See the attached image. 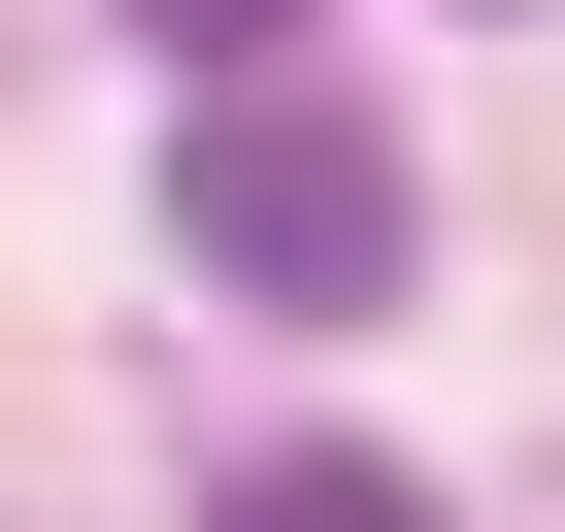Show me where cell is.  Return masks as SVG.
<instances>
[{"instance_id": "6da1fadb", "label": "cell", "mask_w": 565, "mask_h": 532, "mask_svg": "<svg viewBox=\"0 0 565 532\" xmlns=\"http://www.w3.org/2000/svg\"><path fill=\"white\" fill-rule=\"evenodd\" d=\"M167 233H200V300H266V333H366L399 300V134L333 100V67H200V134H167Z\"/></svg>"}, {"instance_id": "7a4b0ae2", "label": "cell", "mask_w": 565, "mask_h": 532, "mask_svg": "<svg viewBox=\"0 0 565 532\" xmlns=\"http://www.w3.org/2000/svg\"><path fill=\"white\" fill-rule=\"evenodd\" d=\"M200 532H433V466H366V433H300V466H233Z\"/></svg>"}, {"instance_id": "3957f363", "label": "cell", "mask_w": 565, "mask_h": 532, "mask_svg": "<svg viewBox=\"0 0 565 532\" xmlns=\"http://www.w3.org/2000/svg\"><path fill=\"white\" fill-rule=\"evenodd\" d=\"M134 34H167V67H300V0H134Z\"/></svg>"}]
</instances>
